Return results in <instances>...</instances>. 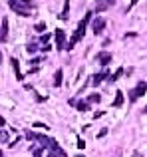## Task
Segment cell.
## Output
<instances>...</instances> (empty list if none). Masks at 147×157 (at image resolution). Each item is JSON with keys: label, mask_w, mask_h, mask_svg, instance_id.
Instances as JSON below:
<instances>
[{"label": "cell", "mask_w": 147, "mask_h": 157, "mask_svg": "<svg viewBox=\"0 0 147 157\" xmlns=\"http://www.w3.org/2000/svg\"><path fill=\"white\" fill-rule=\"evenodd\" d=\"M100 100H101V96H97V94H92V96H88V100H85V101H89V104H97Z\"/></svg>", "instance_id": "e0dca14e"}, {"label": "cell", "mask_w": 147, "mask_h": 157, "mask_svg": "<svg viewBox=\"0 0 147 157\" xmlns=\"http://www.w3.org/2000/svg\"><path fill=\"white\" fill-rule=\"evenodd\" d=\"M56 48H58L60 52L62 50H66L68 48V44H66V34H64V30H56Z\"/></svg>", "instance_id": "5b68a950"}, {"label": "cell", "mask_w": 147, "mask_h": 157, "mask_svg": "<svg viewBox=\"0 0 147 157\" xmlns=\"http://www.w3.org/2000/svg\"><path fill=\"white\" fill-rule=\"evenodd\" d=\"M12 12L20 16H32V10H36V4L30 2V0H8Z\"/></svg>", "instance_id": "7a4b0ae2"}, {"label": "cell", "mask_w": 147, "mask_h": 157, "mask_svg": "<svg viewBox=\"0 0 147 157\" xmlns=\"http://www.w3.org/2000/svg\"><path fill=\"white\" fill-rule=\"evenodd\" d=\"M0 139H2V141H4V143H6V141H8V133H6V131H2V133H0Z\"/></svg>", "instance_id": "7402d4cb"}, {"label": "cell", "mask_w": 147, "mask_h": 157, "mask_svg": "<svg viewBox=\"0 0 147 157\" xmlns=\"http://www.w3.org/2000/svg\"><path fill=\"white\" fill-rule=\"evenodd\" d=\"M113 4H115V0H97L93 10H96V12H105L109 6H113Z\"/></svg>", "instance_id": "52a82bcc"}, {"label": "cell", "mask_w": 147, "mask_h": 157, "mask_svg": "<svg viewBox=\"0 0 147 157\" xmlns=\"http://www.w3.org/2000/svg\"><path fill=\"white\" fill-rule=\"evenodd\" d=\"M105 133H107V127H104V129H100V133H97V137H104Z\"/></svg>", "instance_id": "603a6c76"}, {"label": "cell", "mask_w": 147, "mask_h": 157, "mask_svg": "<svg viewBox=\"0 0 147 157\" xmlns=\"http://www.w3.org/2000/svg\"><path fill=\"white\" fill-rule=\"evenodd\" d=\"M34 127H38V129H42V127H44V129H48V125H44L42 121H36V123H34Z\"/></svg>", "instance_id": "44dd1931"}, {"label": "cell", "mask_w": 147, "mask_h": 157, "mask_svg": "<svg viewBox=\"0 0 147 157\" xmlns=\"http://www.w3.org/2000/svg\"><path fill=\"white\" fill-rule=\"evenodd\" d=\"M52 153H54L56 157H66V151H64L62 147H58V149H56V151H52Z\"/></svg>", "instance_id": "ffe728a7"}, {"label": "cell", "mask_w": 147, "mask_h": 157, "mask_svg": "<svg viewBox=\"0 0 147 157\" xmlns=\"http://www.w3.org/2000/svg\"><path fill=\"white\" fill-rule=\"evenodd\" d=\"M109 78H111L109 70H105V72H101V74H96V76H93V80H92V86L96 88V86H100L104 80H109Z\"/></svg>", "instance_id": "ba28073f"}, {"label": "cell", "mask_w": 147, "mask_h": 157, "mask_svg": "<svg viewBox=\"0 0 147 157\" xmlns=\"http://www.w3.org/2000/svg\"><path fill=\"white\" fill-rule=\"evenodd\" d=\"M34 30H36V32H44V30H46V24H44V22H38V24L34 26Z\"/></svg>", "instance_id": "d6986e66"}, {"label": "cell", "mask_w": 147, "mask_h": 157, "mask_svg": "<svg viewBox=\"0 0 147 157\" xmlns=\"http://www.w3.org/2000/svg\"><path fill=\"white\" fill-rule=\"evenodd\" d=\"M62 20L70 18V0H64V8H62V14H58Z\"/></svg>", "instance_id": "7c38bea8"}, {"label": "cell", "mask_w": 147, "mask_h": 157, "mask_svg": "<svg viewBox=\"0 0 147 157\" xmlns=\"http://www.w3.org/2000/svg\"><path fill=\"white\" fill-rule=\"evenodd\" d=\"M40 62H44V60H42V58H34V60H32V64H34V66H38V64H40Z\"/></svg>", "instance_id": "d4e9b609"}, {"label": "cell", "mask_w": 147, "mask_h": 157, "mask_svg": "<svg viewBox=\"0 0 147 157\" xmlns=\"http://www.w3.org/2000/svg\"><path fill=\"white\" fill-rule=\"evenodd\" d=\"M62 76H64V74H62V70H58V72H56V80H54V86H56V88H58V86H62Z\"/></svg>", "instance_id": "2e32d148"}, {"label": "cell", "mask_w": 147, "mask_h": 157, "mask_svg": "<svg viewBox=\"0 0 147 157\" xmlns=\"http://www.w3.org/2000/svg\"><path fill=\"white\" fill-rule=\"evenodd\" d=\"M26 52L28 54H36V52H38V46H36V44H28V46H26Z\"/></svg>", "instance_id": "ac0fdd59"}, {"label": "cell", "mask_w": 147, "mask_h": 157, "mask_svg": "<svg viewBox=\"0 0 147 157\" xmlns=\"http://www.w3.org/2000/svg\"><path fill=\"white\" fill-rule=\"evenodd\" d=\"M26 137H28V139H36V141H38L42 147H48L50 151H56V149L60 147L56 139L46 137V135H40V133H32V131H26Z\"/></svg>", "instance_id": "3957f363"}, {"label": "cell", "mask_w": 147, "mask_h": 157, "mask_svg": "<svg viewBox=\"0 0 147 157\" xmlns=\"http://www.w3.org/2000/svg\"><path fill=\"white\" fill-rule=\"evenodd\" d=\"M131 157H141V153H139V151H135V153H133Z\"/></svg>", "instance_id": "83f0119b"}, {"label": "cell", "mask_w": 147, "mask_h": 157, "mask_svg": "<svg viewBox=\"0 0 147 157\" xmlns=\"http://www.w3.org/2000/svg\"><path fill=\"white\" fill-rule=\"evenodd\" d=\"M145 90H147V84H145V82H139V86H137V88H133L131 92H129V101H131V104H135L137 98L145 96Z\"/></svg>", "instance_id": "277c9868"}, {"label": "cell", "mask_w": 147, "mask_h": 157, "mask_svg": "<svg viewBox=\"0 0 147 157\" xmlns=\"http://www.w3.org/2000/svg\"><path fill=\"white\" fill-rule=\"evenodd\" d=\"M77 147H80V149H84V147H85V141H84V139H80V141H77Z\"/></svg>", "instance_id": "484cf974"}, {"label": "cell", "mask_w": 147, "mask_h": 157, "mask_svg": "<svg viewBox=\"0 0 147 157\" xmlns=\"http://www.w3.org/2000/svg\"><path fill=\"white\" fill-rule=\"evenodd\" d=\"M143 111H145V113H147V107H145V109H143Z\"/></svg>", "instance_id": "f546056e"}, {"label": "cell", "mask_w": 147, "mask_h": 157, "mask_svg": "<svg viewBox=\"0 0 147 157\" xmlns=\"http://www.w3.org/2000/svg\"><path fill=\"white\" fill-rule=\"evenodd\" d=\"M104 113H105V111H104V109H100V111H96V115H93V117H96V119H100Z\"/></svg>", "instance_id": "cb8c5ba5"}, {"label": "cell", "mask_w": 147, "mask_h": 157, "mask_svg": "<svg viewBox=\"0 0 147 157\" xmlns=\"http://www.w3.org/2000/svg\"><path fill=\"white\" fill-rule=\"evenodd\" d=\"M121 76H123V68H119V70H117L115 74H111V78H109L107 82H109V84H113V82H117V80H119Z\"/></svg>", "instance_id": "9a60e30c"}, {"label": "cell", "mask_w": 147, "mask_h": 157, "mask_svg": "<svg viewBox=\"0 0 147 157\" xmlns=\"http://www.w3.org/2000/svg\"><path fill=\"white\" fill-rule=\"evenodd\" d=\"M121 104H123V92H115V100H113V107H121Z\"/></svg>", "instance_id": "5bb4252c"}, {"label": "cell", "mask_w": 147, "mask_h": 157, "mask_svg": "<svg viewBox=\"0 0 147 157\" xmlns=\"http://www.w3.org/2000/svg\"><path fill=\"white\" fill-rule=\"evenodd\" d=\"M76 157H85V155H81V153H77V155H76Z\"/></svg>", "instance_id": "f1b7e54d"}, {"label": "cell", "mask_w": 147, "mask_h": 157, "mask_svg": "<svg viewBox=\"0 0 147 157\" xmlns=\"http://www.w3.org/2000/svg\"><path fill=\"white\" fill-rule=\"evenodd\" d=\"M93 12H96V10H88V12H85V16L80 20V24H77V30L74 32V36H72V40H70V44H68V48H66V50H72V48L76 46V42H80V40L84 38L85 28H88V22L92 20V14H93Z\"/></svg>", "instance_id": "6da1fadb"}, {"label": "cell", "mask_w": 147, "mask_h": 157, "mask_svg": "<svg viewBox=\"0 0 147 157\" xmlns=\"http://www.w3.org/2000/svg\"><path fill=\"white\" fill-rule=\"evenodd\" d=\"M70 105H74L80 111H89L92 109V104H89V101H80V100H70Z\"/></svg>", "instance_id": "9c48e42d"}, {"label": "cell", "mask_w": 147, "mask_h": 157, "mask_svg": "<svg viewBox=\"0 0 147 157\" xmlns=\"http://www.w3.org/2000/svg\"><path fill=\"white\" fill-rule=\"evenodd\" d=\"M105 28V18H101V16H97V18H93L92 22V30L93 34H101V30Z\"/></svg>", "instance_id": "8992f818"}, {"label": "cell", "mask_w": 147, "mask_h": 157, "mask_svg": "<svg viewBox=\"0 0 147 157\" xmlns=\"http://www.w3.org/2000/svg\"><path fill=\"white\" fill-rule=\"evenodd\" d=\"M6 40H8V18L2 16V42H6Z\"/></svg>", "instance_id": "4fadbf2b"}, {"label": "cell", "mask_w": 147, "mask_h": 157, "mask_svg": "<svg viewBox=\"0 0 147 157\" xmlns=\"http://www.w3.org/2000/svg\"><path fill=\"white\" fill-rule=\"evenodd\" d=\"M137 2H139V0H131V2H129V8H127V10H131V8H133V6H135V4H137Z\"/></svg>", "instance_id": "4316f807"}, {"label": "cell", "mask_w": 147, "mask_h": 157, "mask_svg": "<svg viewBox=\"0 0 147 157\" xmlns=\"http://www.w3.org/2000/svg\"><path fill=\"white\" fill-rule=\"evenodd\" d=\"M109 60H111V54H109V52H101V54H97V56H96V62L100 66H107Z\"/></svg>", "instance_id": "30bf717a"}, {"label": "cell", "mask_w": 147, "mask_h": 157, "mask_svg": "<svg viewBox=\"0 0 147 157\" xmlns=\"http://www.w3.org/2000/svg\"><path fill=\"white\" fill-rule=\"evenodd\" d=\"M10 64H12V70H14V74H16V80H18V82H22V72H20L18 60H16V58H12V60H10Z\"/></svg>", "instance_id": "8fae6325"}]
</instances>
